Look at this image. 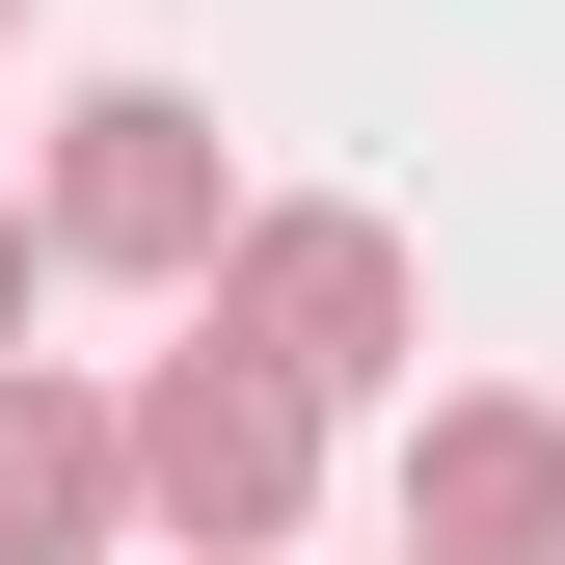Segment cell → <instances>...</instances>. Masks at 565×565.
Segmentation results:
<instances>
[{"instance_id": "8992f818", "label": "cell", "mask_w": 565, "mask_h": 565, "mask_svg": "<svg viewBox=\"0 0 565 565\" xmlns=\"http://www.w3.org/2000/svg\"><path fill=\"white\" fill-rule=\"evenodd\" d=\"M28 297H54V243H28V216H0V350H28Z\"/></svg>"}, {"instance_id": "5b68a950", "label": "cell", "mask_w": 565, "mask_h": 565, "mask_svg": "<svg viewBox=\"0 0 565 565\" xmlns=\"http://www.w3.org/2000/svg\"><path fill=\"white\" fill-rule=\"evenodd\" d=\"M135 539V458H108V404L54 377V350H0V565H108Z\"/></svg>"}, {"instance_id": "6da1fadb", "label": "cell", "mask_w": 565, "mask_h": 565, "mask_svg": "<svg viewBox=\"0 0 565 565\" xmlns=\"http://www.w3.org/2000/svg\"><path fill=\"white\" fill-rule=\"evenodd\" d=\"M189 323L269 350L297 404H377V377H431V269H404V216H216V269H189Z\"/></svg>"}, {"instance_id": "7a4b0ae2", "label": "cell", "mask_w": 565, "mask_h": 565, "mask_svg": "<svg viewBox=\"0 0 565 565\" xmlns=\"http://www.w3.org/2000/svg\"><path fill=\"white\" fill-rule=\"evenodd\" d=\"M108 458H135V512H162L189 565H269V539L323 512V404L269 377V350H216V323H189L162 377L108 404Z\"/></svg>"}, {"instance_id": "3957f363", "label": "cell", "mask_w": 565, "mask_h": 565, "mask_svg": "<svg viewBox=\"0 0 565 565\" xmlns=\"http://www.w3.org/2000/svg\"><path fill=\"white\" fill-rule=\"evenodd\" d=\"M216 216H243V162H216V108H189V82H82V108H54V189H28L54 269L189 297V269H216Z\"/></svg>"}, {"instance_id": "52a82bcc", "label": "cell", "mask_w": 565, "mask_h": 565, "mask_svg": "<svg viewBox=\"0 0 565 565\" xmlns=\"http://www.w3.org/2000/svg\"><path fill=\"white\" fill-rule=\"evenodd\" d=\"M0 54H28V0H0Z\"/></svg>"}, {"instance_id": "277c9868", "label": "cell", "mask_w": 565, "mask_h": 565, "mask_svg": "<svg viewBox=\"0 0 565 565\" xmlns=\"http://www.w3.org/2000/svg\"><path fill=\"white\" fill-rule=\"evenodd\" d=\"M404 565H565V404H431L404 431Z\"/></svg>"}]
</instances>
